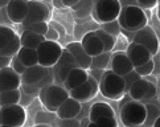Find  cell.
Returning a JSON list of instances; mask_svg holds the SVG:
<instances>
[{
	"mask_svg": "<svg viewBox=\"0 0 160 127\" xmlns=\"http://www.w3.org/2000/svg\"><path fill=\"white\" fill-rule=\"evenodd\" d=\"M122 11L118 17V23L121 28L126 31L138 32L142 28L147 27V16L142 8L136 5V2H127L122 3Z\"/></svg>",
	"mask_w": 160,
	"mask_h": 127,
	"instance_id": "obj_1",
	"label": "cell"
},
{
	"mask_svg": "<svg viewBox=\"0 0 160 127\" xmlns=\"http://www.w3.org/2000/svg\"><path fill=\"white\" fill-rule=\"evenodd\" d=\"M119 117L124 127H142L147 118L146 105L139 101H130L121 107Z\"/></svg>",
	"mask_w": 160,
	"mask_h": 127,
	"instance_id": "obj_2",
	"label": "cell"
},
{
	"mask_svg": "<svg viewBox=\"0 0 160 127\" xmlns=\"http://www.w3.org/2000/svg\"><path fill=\"white\" fill-rule=\"evenodd\" d=\"M99 91L102 95L108 98L112 101H118L123 98L126 94L124 91V79L123 77L118 76L117 73H114L112 70H106L103 77H102L99 82Z\"/></svg>",
	"mask_w": 160,
	"mask_h": 127,
	"instance_id": "obj_3",
	"label": "cell"
},
{
	"mask_svg": "<svg viewBox=\"0 0 160 127\" xmlns=\"http://www.w3.org/2000/svg\"><path fill=\"white\" fill-rule=\"evenodd\" d=\"M69 97H70L69 91L64 86H60L56 84H50L49 86H45L40 91V99H41L42 105L47 107V110L52 113H57L60 106Z\"/></svg>",
	"mask_w": 160,
	"mask_h": 127,
	"instance_id": "obj_4",
	"label": "cell"
},
{
	"mask_svg": "<svg viewBox=\"0 0 160 127\" xmlns=\"http://www.w3.org/2000/svg\"><path fill=\"white\" fill-rule=\"evenodd\" d=\"M122 11V4L118 0H99L93 5V16L102 24L117 21Z\"/></svg>",
	"mask_w": 160,
	"mask_h": 127,
	"instance_id": "obj_5",
	"label": "cell"
},
{
	"mask_svg": "<svg viewBox=\"0 0 160 127\" xmlns=\"http://www.w3.org/2000/svg\"><path fill=\"white\" fill-rule=\"evenodd\" d=\"M62 47L58 43L54 41H45L37 48V57H38V65L47 69H53L60 57L62 54Z\"/></svg>",
	"mask_w": 160,
	"mask_h": 127,
	"instance_id": "obj_6",
	"label": "cell"
},
{
	"mask_svg": "<svg viewBox=\"0 0 160 127\" xmlns=\"http://www.w3.org/2000/svg\"><path fill=\"white\" fill-rule=\"evenodd\" d=\"M27 120V111L20 105L0 107V126L22 127Z\"/></svg>",
	"mask_w": 160,
	"mask_h": 127,
	"instance_id": "obj_7",
	"label": "cell"
},
{
	"mask_svg": "<svg viewBox=\"0 0 160 127\" xmlns=\"http://www.w3.org/2000/svg\"><path fill=\"white\" fill-rule=\"evenodd\" d=\"M132 43L139 44V45H142V47H144L151 53L152 57L159 53V47H160L159 38L156 36L155 31H153L150 25H147L144 28H142L140 31L135 32Z\"/></svg>",
	"mask_w": 160,
	"mask_h": 127,
	"instance_id": "obj_8",
	"label": "cell"
},
{
	"mask_svg": "<svg viewBox=\"0 0 160 127\" xmlns=\"http://www.w3.org/2000/svg\"><path fill=\"white\" fill-rule=\"evenodd\" d=\"M28 3V15L25 17L22 27L35 24V23H47L52 12H50L49 7L42 2H27Z\"/></svg>",
	"mask_w": 160,
	"mask_h": 127,
	"instance_id": "obj_9",
	"label": "cell"
},
{
	"mask_svg": "<svg viewBox=\"0 0 160 127\" xmlns=\"http://www.w3.org/2000/svg\"><path fill=\"white\" fill-rule=\"evenodd\" d=\"M98 91H99V84L93 77L89 76V79L86 82L76 88L74 90L69 91V95L73 99L78 101L79 103H85V102H89L90 99H93L98 94Z\"/></svg>",
	"mask_w": 160,
	"mask_h": 127,
	"instance_id": "obj_10",
	"label": "cell"
},
{
	"mask_svg": "<svg viewBox=\"0 0 160 127\" xmlns=\"http://www.w3.org/2000/svg\"><path fill=\"white\" fill-rule=\"evenodd\" d=\"M76 68H78V65H77L76 60H74V57L66 49H64L58 62H57V65L53 68L54 74H56V79H58L60 82L64 84V81L66 79L68 74Z\"/></svg>",
	"mask_w": 160,
	"mask_h": 127,
	"instance_id": "obj_11",
	"label": "cell"
},
{
	"mask_svg": "<svg viewBox=\"0 0 160 127\" xmlns=\"http://www.w3.org/2000/svg\"><path fill=\"white\" fill-rule=\"evenodd\" d=\"M7 17L13 24H22L28 15V3L24 0H11L7 8Z\"/></svg>",
	"mask_w": 160,
	"mask_h": 127,
	"instance_id": "obj_12",
	"label": "cell"
},
{
	"mask_svg": "<svg viewBox=\"0 0 160 127\" xmlns=\"http://www.w3.org/2000/svg\"><path fill=\"white\" fill-rule=\"evenodd\" d=\"M21 84V76H19L11 66L0 70V93L9 90H19Z\"/></svg>",
	"mask_w": 160,
	"mask_h": 127,
	"instance_id": "obj_13",
	"label": "cell"
},
{
	"mask_svg": "<svg viewBox=\"0 0 160 127\" xmlns=\"http://www.w3.org/2000/svg\"><path fill=\"white\" fill-rule=\"evenodd\" d=\"M126 54H127V57L130 58L134 69L144 65V64H147L148 61L152 60V56H151L150 52H148L144 47H142L139 44H135V43H131L128 45L127 50H126Z\"/></svg>",
	"mask_w": 160,
	"mask_h": 127,
	"instance_id": "obj_14",
	"label": "cell"
},
{
	"mask_svg": "<svg viewBox=\"0 0 160 127\" xmlns=\"http://www.w3.org/2000/svg\"><path fill=\"white\" fill-rule=\"evenodd\" d=\"M110 70L114 73H117L118 76H126L134 70V66L131 64L130 58L126 54V52H117V53L111 54V60H110Z\"/></svg>",
	"mask_w": 160,
	"mask_h": 127,
	"instance_id": "obj_15",
	"label": "cell"
},
{
	"mask_svg": "<svg viewBox=\"0 0 160 127\" xmlns=\"http://www.w3.org/2000/svg\"><path fill=\"white\" fill-rule=\"evenodd\" d=\"M50 72H52V69H47L40 65L27 68V70L21 76V82L27 86H29V88L31 86H36L40 82H42Z\"/></svg>",
	"mask_w": 160,
	"mask_h": 127,
	"instance_id": "obj_16",
	"label": "cell"
},
{
	"mask_svg": "<svg viewBox=\"0 0 160 127\" xmlns=\"http://www.w3.org/2000/svg\"><path fill=\"white\" fill-rule=\"evenodd\" d=\"M81 110H82V103H79L78 101L69 97L60 106L56 114L60 120H68V119H76L81 114Z\"/></svg>",
	"mask_w": 160,
	"mask_h": 127,
	"instance_id": "obj_17",
	"label": "cell"
},
{
	"mask_svg": "<svg viewBox=\"0 0 160 127\" xmlns=\"http://www.w3.org/2000/svg\"><path fill=\"white\" fill-rule=\"evenodd\" d=\"M65 49L74 57V60H76L78 68L83 69V70H89L90 66H91V57L86 53V52H85L81 43H78V41L70 43V44L66 45Z\"/></svg>",
	"mask_w": 160,
	"mask_h": 127,
	"instance_id": "obj_18",
	"label": "cell"
},
{
	"mask_svg": "<svg viewBox=\"0 0 160 127\" xmlns=\"http://www.w3.org/2000/svg\"><path fill=\"white\" fill-rule=\"evenodd\" d=\"M81 45L85 49V52L93 58L95 56H99L103 53V44H102L101 38L97 36L95 32H88L81 40Z\"/></svg>",
	"mask_w": 160,
	"mask_h": 127,
	"instance_id": "obj_19",
	"label": "cell"
},
{
	"mask_svg": "<svg viewBox=\"0 0 160 127\" xmlns=\"http://www.w3.org/2000/svg\"><path fill=\"white\" fill-rule=\"evenodd\" d=\"M88 79H89V72L83 70L81 68H76L68 74V77L64 81L62 86H64L68 91H72L76 88H78V86H81L82 84H85Z\"/></svg>",
	"mask_w": 160,
	"mask_h": 127,
	"instance_id": "obj_20",
	"label": "cell"
},
{
	"mask_svg": "<svg viewBox=\"0 0 160 127\" xmlns=\"http://www.w3.org/2000/svg\"><path fill=\"white\" fill-rule=\"evenodd\" d=\"M103 117H112V118H117L115 117V111L114 109L108 105L106 102H97L94 103L93 106L90 107L89 110V120L90 122H95L97 119L99 118H103Z\"/></svg>",
	"mask_w": 160,
	"mask_h": 127,
	"instance_id": "obj_21",
	"label": "cell"
},
{
	"mask_svg": "<svg viewBox=\"0 0 160 127\" xmlns=\"http://www.w3.org/2000/svg\"><path fill=\"white\" fill-rule=\"evenodd\" d=\"M148 88H150V82L146 81L144 78H140L138 79L136 82L131 86L130 90H128V97L131 98L132 101H144V98L147 95V91H148Z\"/></svg>",
	"mask_w": 160,
	"mask_h": 127,
	"instance_id": "obj_22",
	"label": "cell"
},
{
	"mask_svg": "<svg viewBox=\"0 0 160 127\" xmlns=\"http://www.w3.org/2000/svg\"><path fill=\"white\" fill-rule=\"evenodd\" d=\"M20 41L24 48H31L37 50V48L45 41V37L40 36L37 33H33L31 31H22L20 34Z\"/></svg>",
	"mask_w": 160,
	"mask_h": 127,
	"instance_id": "obj_23",
	"label": "cell"
},
{
	"mask_svg": "<svg viewBox=\"0 0 160 127\" xmlns=\"http://www.w3.org/2000/svg\"><path fill=\"white\" fill-rule=\"evenodd\" d=\"M16 57H18L19 61L25 68H32V66L38 65V57H37V50L36 49H31V48H24V47H22Z\"/></svg>",
	"mask_w": 160,
	"mask_h": 127,
	"instance_id": "obj_24",
	"label": "cell"
},
{
	"mask_svg": "<svg viewBox=\"0 0 160 127\" xmlns=\"http://www.w3.org/2000/svg\"><path fill=\"white\" fill-rule=\"evenodd\" d=\"M21 99V91L19 90H9L0 93V107H7V106H15L19 105Z\"/></svg>",
	"mask_w": 160,
	"mask_h": 127,
	"instance_id": "obj_25",
	"label": "cell"
},
{
	"mask_svg": "<svg viewBox=\"0 0 160 127\" xmlns=\"http://www.w3.org/2000/svg\"><path fill=\"white\" fill-rule=\"evenodd\" d=\"M21 48H22V45H21V41H20V36H18V34H16L12 41H11L3 50H0V54L4 56V57H9V58H13V57L18 56V53L20 52Z\"/></svg>",
	"mask_w": 160,
	"mask_h": 127,
	"instance_id": "obj_26",
	"label": "cell"
},
{
	"mask_svg": "<svg viewBox=\"0 0 160 127\" xmlns=\"http://www.w3.org/2000/svg\"><path fill=\"white\" fill-rule=\"evenodd\" d=\"M144 105L147 109V118L146 122L142 124V127H153L156 119L160 117V109L153 103H144Z\"/></svg>",
	"mask_w": 160,
	"mask_h": 127,
	"instance_id": "obj_27",
	"label": "cell"
},
{
	"mask_svg": "<svg viewBox=\"0 0 160 127\" xmlns=\"http://www.w3.org/2000/svg\"><path fill=\"white\" fill-rule=\"evenodd\" d=\"M94 32L97 33V36L101 38L102 44H103V50L107 52V53H110V52L114 49V47H115L117 38L114 37V36H111V34L106 33L103 29H97V31H94Z\"/></svg>",
	"mask_w": 160,
	"mask_h": 127,
	"instance_id": "obj_28",
	"label": "cell"
},
{
	"mask_svg": "<svg viewBox=\"0 0 160 127\" xmlns=\"http://www.w3.org/2000/svg\"><path fill=\"white\" fill-rule=\"evenodd\" d=\"M110 60H111V53L103 52L99 56H95L91 58V66L90 69H101V70H106V68L110 65Z\"/></svg>",
	"mask_w": 160,
	"mask_h": 127,
	"instance_id": "obj_29",
	"label": "cell"
},
{
	"mask_svg": "<svg viewBox=\"0 0 160 127\" xmlns=\"http://www.w3.org/2000/svg\"><path fill=\"white\" fill-rule=\"evenodd\" d=\"M16 33L12 28H9L7 25H0V50H3L7 45L15 38Z\"/></svg>",
	"mask_w": 160,
	"mask_h": 127,
	"instance_id": "obj_30",
	"label": "cell"
},
{
	"mask_svg": "<svg viewBox=\"0 0 160 127\" xmlns=\"http://www.w3.org/2000/svg\"><path fill=\"white\" fill-rule=\"evenodd\" d=\"M49 29V24L48 23H35V24H29L25 25L22 31H31L33 33H37L40 36H45Z\"/></svg>",
	"mask_w": 160,
	"mask_h": 127,
	"instance_id": "obj_31",
	"label": "cell"
},
{
	"mask_svg": "<svg viewBox=\"0 0 160 127\" xmlns=\"http://www.w3.org/2000/svg\"><path fill=\"white\" fill-rule=\"evenodd\" d=\"M140 78H142V77H140L135 70H132L131 73H128V74H126V76H123V79H124V91H126V94L128 93V90H130L131 86H132V85L136 82V81L140 79Z\"/></svg>",
	"mask_w": 160,
	"mask_h": 127,
	"instance_id": "obj_32",
	"label": "cell"
},
{
	"mask_svg": "<svg viewBox=\"0 0 160 127\" xmlns=\"http://www.w3.org/2000/svg\"><path fill=\"white\" fill-rule=\"evenodd\" d=\"M134 70L139 74V76L142 78L144 77H148V76H152V72H153V61H148L147 64H144V65H142L139 68H135Z\"/></svg>",
	"mask_w": 160,
	"mask_h": 127,
	"instance_id": "obj_33",
	"label": "cell"
},
{
	"mask_svg": "<svg viewBox=\"0 0 160 127\" xmlns=\"http://www.w3.org/2000/svg\"><path fill=\"white\" fill-rule=\"evenodd\" d=\"M101 29H103L106 33L115 37L117 34H119V32H121V25H119L118 21H112V23H107V24H102Z\"/></svg>",
	"mask_w": 160,
	"mask_h": 127,
	"instance_id": "obj_34",
	"label": "cell"
},
{
	"mask_svg": "<svg viewBox=\"0 0 160 127\" xmlns=\"http://www.w3.org/2000/svg\"><path fill=\"white\" fill-rule=\"evenodd\" d=\"M95 123L98 127H118V122H117V118H112V117H103V118H99L95 120Z\"/></svg>",
	"mask_w": 160,
	"mask_h": 127,
	"instance_id": "obj_35",
	"label": "cell"
},
{
	"mask_svg": "<svg viewBox=\"0 0 160 127\" xmlns=\"http://www.w3.org/2000/svg\"><path fill=\"white\" fill-rule=\"evenodd\" d=\"M45 40L47 41H54V43H58V38H60V33L57 29H54V28L52 25H49V29L47 32V34H45Z\"/></svg>",
	"mask_w": 160,
	"mask_h": 127,
	"instance_id": "obj_36",
	"label": "cell"
},
{
	"mask_svg": "<svg viewBox=\"0 0 160 127\" xmlns=\"http://www.w3.org/2000/svg\"><path fill=\"white\" fill-rule=\"evenodd\" d=\"M11 68H12L13 70L19 74V76H22V73L27 70V68L19 61L18 57H13V58H12V62H11Z\"/></svg>",
	"mask_w": 160,
	"mask_h": 127,
	"instance_id": "obj_37",
	"label": "cell"
},
{
	"mask_svg": "<svg viewBox=\"0 0 160 127\" xmlns=\"http://www.w3.org/2000/svg\"><path fill=\"white\" fill-rule=\"evenodd\" d=\"M136 5L144 11V9H151L153 7H158V2L156 0H138Z\"/></svg>",
	"mask_w": 160,
	"mask_h": 127,
	"instance_id": "obj_38",
	"label": "cell"
},
{
	"mask_svg": "<svg viewBox=\"0 0 160 127\" xmlns=\"http://www.w3.org/2000/svg\"><path fill=\"white\" fill-rule=\"evenodd\" d=\"M152 61H153V72H152V76H160V53L155 54L152 57Z\"/></svg>",
	"mask_w": 160,
	"mask_h": 127,
	"instance_id": "obj_39",
	"label": "cell"
},
{
	"mask_svg": "<svg viewBox=\"0 0 160 127\" xmlns=\"http://www.w3.org/2000/svg\"><path fill=\"white\" fill-rule=\"evenodd\" d=\"M106 70H101V69H90V73H89V76L90 77H93L97 82H101V79L102 77H103V74H105Z\"/></svg>",
	"mask_w": 160,
	"mask_h": 127,
	"instance_id": "obj_40",
	"label": "cell"
},
{
	"mask_svg": "<svg viewBox=\"0 0 160 127\" xmlns=\"http://www.w3.org/2000/svg\"><path fill=\"white\" fill-rule=\"evenodd\" d=\"M58 127H81L78 119H68V120H60Z\"/></svg>",
	"mask_w": 160,
	"mask_h": 127,
	"instance_id": "obj_41",
	"label": "cell"
},
{
	"mask_svg": "<svg viewBox=\"0 0 160 127\" xmlns=\"http://www.w3.org/2000/svg\"><path fill=\"white\" fill-rule=\"evenodd\" d=\"M11 62H12V58H9V57H4L0 54V70L7 66H11Z\"/></svg>",
	"mask_w": 160,
	"mask_h": 127,
	"instance_id": "obj_42",
	"label": "cell"
},
{
	"mask_svg": "<svg viewBox=\"0 0 160 127\" xmlns=\"http://www.w3.org/2000/svg\"><path fill=\"white\" fill-rule=\"evenodd\" d=\"M78 3V0H62V4H64L65 8H74Z\"/></svg>",
	"mask_w": 160,
	"mask_h": 127,
	"instance_id": "obj_43",
	"label": "cell"
},
{
	"mask_svg": "<svg viewBox=\"0 0 160 127\" xmlns=\"http://www.w3.org/2000/svg\"><path fill=\"white\" fill-rule=\"evenodd\" d=\"M8 3H9V2H5V0H0V9H2V8H7Z\"/></svg>",
	"mask_w": 160,
	"mask_h": 127,
	"instance_id": "obj_44",
	"label": "cell"
},
{
	"mask_svg": "<svg viewBox=\"0 0 160 127\" xmlns=\"http://www.w3.org/2000/svg\"><path fill=\"white\" fill-rule=\"evenodd\" d=\"M53 4H54V7H57V8H65L64 4H62V2H53Z\"/></svg>",
	"mask_w": 160,
	"mask_h": 127,
	"instance_id": "obj_45",
	"label": "cell"
},
{
	"mask_svg": "<svg viewBox=\"0 0 160 127\" xmlns=\"http://www.w3.org/2000/svg\"><path fill=\"white\" fill-rule=\"evenodd\" d=\"M86 127H98V126H97L95 122H90V120H89L88 124H86Z\"/></svg>",
	"mask_w": 160,
	"mask_h": 127,
	"instance_id": "obj_46",
	"label": "cell"
},
{
	"mask_svg": "<svg viewBox=\"0 0 160 127\" xmlns=\"http://www.w3.org/2000/svg\"><path fill=\"white\" fill-rule=\"evenodd\" d=\"M153 127H160V117L156 119V122H155V124H153Z\"/></svg>",
	"mask_w": 160,
	"mask_h": 127,
	"instance_id": "obj_47",
	"label": "cell"
},
{
	"mask_svg": "<svg viewBox=\"0 0 160 127\" xmlns=\"http://www.w3.org/2000/svg\"><path fill=\"white\" fill-rule=\"evenodd\" d=\"M35 127H52V126H49V124H36Z\"/></svg>",
	"mask_w": 160,
	"mask_h": 127,
	"instance_id": "obj_48",
	"label": "cell"
},
{
	"mask_svg": "<svg viewBox=\"0 0 160 127\" xmlns=\"http://www.w3.org/2000/svg\"><path fill=\"white\" fill-rule=\"evenodd\" d=\"M158 16H159V19H160V3H158Z\"/></svg>",
	"mask_w": 160,
	"mask_h": 127,
	"instance_id": "obj_49",
	"label": "cell"
},
{
	"mask_svg": "<svg viewBox=\"0 0 160 127\" xmlns=\"http://www.w3.org/2000/svg\"><path fill=\"white\" fill-rule=\"evenodd\" d=\"M0 127H9V126H0Z\"/></svg>",
	"mask_w": 160,
	"mask_h": 127,
	"instance_id": "obj_50",
	"label": "cell"
}]
</instances>
